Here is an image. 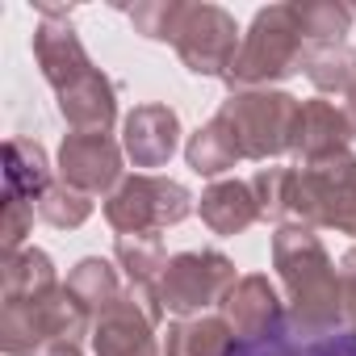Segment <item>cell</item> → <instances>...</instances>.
I'll use <instances>...</instances> for the list:
<instances>
[{
    "instance_id": "obj_1",
    "label": "cell",
    "mask_w": 356,
    "mask_h": 356,
    "mask_svg": "<svg viewBox=\"0 0 356 356\" xmlns=\"http://www.w3.org/2000/svg\"><path fill=\"white\" fill-rule=\"evenodd\" d=\"M273 268L285 285L289 314L306 327H343L339 268L310 227H277Z\"/></svg>"
},
{
    "instance_id": "obj_2",
    "label": "cell",
    "mask_w": 356,
    "mask_h": 356,
    "mask_svg": "<svg viewBox=\"0 0 356 356\" xmlns=\"http://www.w3.org/2000/svg\"><path fill=\"white\" fill-rule=\"evenodd\" d=\"M306 38L298 26L293 5H268L252 17L243 47L235 55V67L227 76L231 92H252V88H273L298 72H306Z\"/></svg>"
},
{
    "instance_id": "obj_3",
    "label": "cell",
    "mask_w": 356,
    "mask_h": 356,
    "mask_svg": "<svg viewBox=\"0 0 356 356\" xmlns=\"http://www.w3.org/2000/svg\"><path fill=\"white\" fill-rule=\"evenodd\" d=\"M92 335V314L67 285L38 298H17L0 306V348L5 356H47L59 343H80Z\"/></svg>"
},
{
    "instance_id": "obj_4",
    "label": "cell",
    "mask_w": 356,
    "mask_h": 356,
    "mask_svg": "<svg viewBox=\"0 0 356 356\" xmlns=\"http://www.w3.org/2000/svg\"><path fill=\"white\" fill-rule=\"evenodd\" d=\"M289 227H310V231L323 227V231L356 235V155L352 151L310 168H293Z\"/></svg>"
},
{
    "instance_id": "obj_5",
    "label": "cell",
    "mask_w": 356,
    "mask_h": 356,
    "mask_svg": "<svg viewBox=\"0 0 356 356\" xmlns=\"http://www.w3.org/2000/svg\"><path fill=\"white\" fill-rule=\"evenodd\" d=\"M298 113H302V101L281 88L231 92L218 105V118L231 126L243 159H277V155L293 151Z\"/></svg>"
},
{
    "instance_id": "obj_6",
    "label": "cell",
    "mask_w": 356,
    "mask_h": 356,
    "mask_svg": "<svg viewBox=\"0 0 356 356\" xmlns=\"http://www.w3.org/2000/svg\"><path fill=\"white\" fill-rule=\"evenodd\" d=\"M193 214V193L181 181L134 172L105 197V222L118 235H159Z\"/></svg>"
},
{
    "instance_id": "obj_7",
    "label": "cell",
    "mask_w": 356,
    "mask_h": 356,
    "mask_svg": "<svg viewBox=\"0 0 356 356\" xmlns=\"http://www.w3.org/2000/svg\"><path fill=\"white\" fill-rule=\"evenodd\" d=\"M235 264L231 256L214 252V248H197V252H176L159 277V302L163 314L176 318H197L210 314L214 306L227 302V293L235 289Z\"/></svg>"
},
{
    "instance_id": "obj_8",
    "label": "cell",
    "mask_w": 356,
    "mask_h": 356,
    "mask_svg": "<svg viewBox=\"0 0 356 356\" xmlns=\"http://www.w3.org/2000/svg\"><path fill=\"white\" fill-rule=\"evenodd\" d=\"M172 47H176L181 63H185L193 76L227 80L231 67H235V55H239L243 38H239L235 17H231L222 5H189Z\"/></svg>"
},
{
    "instance_id": "obj_9",
    "label": "cell",
    "mask_w": 356,
    "mask_h": 356,
    "mask_svg": "<svg viewBox=\"0 0 356 356\" xmlns=\"http://www.w3.org/2000/svg\"><path fill=\"white\" fill-rule=\"evenodd\" d=\"M126 147L113 134H67L59 147V181L84 197H109L122 176Z\"/></svg>"
},
{
    "instance_id": "obj_10",
    "label": "cell",
    "mask_w": 356,
    "mask_h": 356,
    "mask_svg": "<svg viewBox=\"0 0 356 356\" xmlns=\"http://www.w3.org/2000/svg\"><path fill=\"white\" fill-rule=\"evenodd\" d=\"M231 356H356L352 327H306L289 310L256 339H235Z\"/></svg>"
},
{
    "instance_id": "obj_11",
    "label": "cell",
    "mask_w": 356,
    "mask_h": 356,
    "mask_svg": "<svg viewBox=\"0 0 356 356\" xmlns=\"http://www.w3.org/2000/svg\"><path fill=\"white\" fill-rule=\"evenodd\" d=\"M34 59H38L47 84L55 88V97H63V92L88 84V80L101 72V67L88 59V51H84V42H80L72 17H42V26L34 30Z\"/></svg>"
},
{
    "instance_id": "obj_12",
    "label": "cell",
    "mask_w": 356,
    "mask_h": 356,
    "mask_svg": "<svg viewBox=\"0 0 356 356\" xmlns=\"http://www.w3.org/2000/svg\"><path fill=\"white\" fill-rule=\"evenodd\" d=\"M155 318L134 302L130 285L118 306H109L101 318H92V352L97 356H163V343L155 339Z\"/></svg>"
},
{
    "instance_id": "obj_13",
    "label": "cell",
    "mask_w": 356,
    "mask_h": 356,
    "mask_svg": "<svg viewBox=\"0 0 356 356\" xmlns=\"http://www.w3.org/2000/svg\"><path fill=\"white\" fill-rule=\"evenodd\" d=\"M122 147L134 168H163L181 147V118L172 105H134L122 122Z\"/></svg>"
},
{
    "instance_id": "obj_14",
    "label": "cell",
    "mask_w": 356,
    "mask_h": 356,
    "mask_svg": "<svg viewBox=\"0 0 356 356\" xmlns=\"http://www.w3.org/2000/svg\"><path fill=\"white\" fill-rule=\"evenodd\" d=\"M352 138V126L343 118V109L335 101H323V97H310L302 101V113H298V134H293V155H298V168H310V163H323V159H335L348 151Z\"/></svg>"
},
{
    "instance_id": "obj_15",
    "label": "cell",
    "mask_w": 356,
    "mask_h": 356,
    "mask_svg": "<svg viewBox=\"0 0 356 356\" xmlns=\"http://www.w3.org/2000/svg\"><path fill=\"white\" fill-rule=\"evenodd\" d=\"M222 318L231 323L235 339H256V335H264L268 327H277L285 318V306H281V298H277V289L264 273H248L227 293Z\"/></svg>"
},
{
    "instance_id": "obj_16",
    "label": "cell",
    "mask_w": 356,
    "mask_h": 356,
    "mask_svg": "<svg viewBox=\"0 0 356 356\" xmlns=\"http://www.w3.org/2000/svg\"><path fill=\"white\" fill-rule=\"evenodd\" d=\"M197 214H202V222H206L214 235L231 239V235H243L248 227L260 222V202H256L252 181H214V185L202 193Z\"/></svg>"
},
{
    "instance_id": "obj_17",
    "label": "cell",
    "mask_w": 356,
    "mask_h": 356,
    "mask_svg": "<svg viewBox=\"0 0 356 356\" xmlns=\"http://www.w3.org/2000/svg\"><path fill=\"white\" fill-rule=\"evenodd\" d=\"M235 331L222 314L176 318L163 335V356H231Z\"/></svg>"
},
{
    "instance_id": "obj_18",
    "label": "cell",
    "mask_w": 356,
    "mask_h": 356,
    "mask_svg": "<svg viewBox=\"0 0 356 356\" xmlns=\"http://www.w3.org/2000/svg\"><path fill=\"white\" fill-rule=\"evenodd\" d=\"M51 185L55 181H51V163H47L42 143L38 138H9L5 143V193L38 206Z\"/></svg>"
},
{
    "instance_id": "obj_19",
    "label": "cell",
    "mask_w": 356,
    "mask_h": 356,
    "mask_svg": "<svg viewBox=\"0 0 356 356\" xmlns=\"http://www.w3.org/2000/svg\"><path fill=\"white\" fill-rule=\"evenodd\" d=\"M67 289L80 298V306H84L92 318H101L109 306H118V302L126 298V285H122L118 264H109V260H101V256H84V260L67 273Z\"/></svg>"
},
{
    "instance_id": "obj_20",
    "label": "cell",
    "mask_w": 356,
    "mask_h": 356,
    "mask_svg": "<svg viewBox=\"0 0 356 356\" xmlns=\"http://www.w3.org/2000/svg\"><path fill=\"white\" fill-rule=\"evenodd\" d=\"M185 159H189V168H193L197 176H222V172H231V168L243 159V151H239L231 126L214 113L206 126H197V130L189 134Z\"/></svg>"
},
{
    "instance_id": "obj_21",
    "label": "cell",
    "mask_w": 356,
    "mask_h": 356,
    "mask_svg": "<svg viewBox=\"0 0 356 356\" xmlns=\"http://www.w3.org/2000/svg\"><path fill=\"white\" fill-rule=\"evenodd\" d=\"M0 277H5V293H0V302L38 298V293H51L59 285L55 260L42 248H22L17 256H5V260H0Z\"/></svg>"
},
{
    "instance_id": "obj_22",
    "label": "cell",
    "mask_w": 356,
    "mask_h": 356,
    "mask_svg": "<svg viewBox=\"0 0 356 356\" xmlns=\"http://www.w3.org/2000/svg\"><path fill=\"white\" fill-rule=\"evenodd\" d=\"M113 256L118 268L126 273V285H147V289H159V277L172 260L163 252V235H118Z\"/></svg>"
},
{
    "instance_id": "obj_23",
    "label": "cell",
    "mask_w": 356,
    "mask_h": 356,
    "mask_svg": "<svg viewBox=\"0 0 356 356\" xmlns=\"http://www.w3.org/2000/svg\"><path fill=\"white\" fill-rule=\"evenodd\" d=\"M293 13H298L306 47H343L356 22V9L335 5V0H302V5H293Z\"/></svg>"
},
{
    "instance_id": "obj_24",
    "label": "cell",
    "mask_w": 356,
    "mask_h": 356,
    "mask_svg": "<svg viewBox=\"0 0 356 356\" xmlns=\"http://www.w3.org/2000/svg\"><path fill=\"white\" fill-rule=\"evenodd\" d=\"M306 80L318 92H335L343 97L348 88H356V51L343 47H310L306 55Z\"/></svg>"
},
{
    "instance_id": "obj_25",
    "label": "cell",
    "mask_w": 356,
    "mask_h": 356,
    "mask_svg": "<svg viewBox=\"0 0 356 356\" xmlns=\"http://www.w3.org/2000/svg\"><path fill=\"white\" fill-rule=\"evenodd\" d=\"M185 0H138V5H130V22L143 38L151 42H176V30H181L185 22Z\"/></svg>"
},
{
    "instance_id": "obj_26",
    "label": "cell",
    "mask_w": 356,
    "mask_h": 356,
    "mask_svg": "<svg viewBox=\"0 0 356 356\" xmlns=\"http://www.w3.org/2000/svg\"><path fill=\"white\" fill-rule=\"evenodd\" d=\"M34 210H38V218H42L47 227H55V231H76V227L88 222V214H92V197H84V193L67 189L63 181H55V185L42 193V202H38Z\"/></svg>"
},
{
    "instance_id": "obj_27",
    "label": "cell",
    "mask_w": 356,
    "mask_h": 356,
    "mask_svg": "<svg viewBox=\"0 0 356 356\" xmlns=\"http://www.w3.org/2000/svg\"><path fill=\"white\" fill-rule=\"evenodd\" d=\"M289 181H293V168L289 163H273V168H260L252 176V189H256L264 222L289 227Z\"/></svg>"
},
{
    "instance_id": "obj_28",
    "label": "cell",
    "mask_w": 356,
    "mask_h": 356,
    "mask_svg": "<svg viewBox=\"0 0 356 356\" xmlns=\"http://www.w3.org/2000/svg\"><path fill=\"white\" fill-rule=\"evenodd\" d=\"M34 214H38V210H34L26 197L5 193V206H0V256H17V252H22V239L30 235Z\"/></svg>"
},
{
    "instance_id": "obj_29",
    "label": "cell",
    "mask_w": 356,
    "mask_h": 356,
    "mask_svg": "<svg viewBox=\"0 0 356 356\" xmlns=\"http://www.w3.org/2000/svg\"><path fill=\"white\" fill-rule=\"evenodd\" d=\"M339 293H343V327L356 331V248L339 256Z\"/></svg>"
},
{
    "instance_id": "obj_30",
    "label": "cell",
    "mask_w": 356,
    "mask_h": 356,
    "mask_svg": "<svg viewBox=\"0 0 356 356\" xmlns=\"http://www.w3.org/2000/svg\"><path fill=\"white\" fill-rule=\"evenodd\" d=\"M339 109H343V118H348V126H352V138H356V88H348V92L339 97Z\"/></svg>"
},
{
    "instance_id": "obj_31",
    "label": "cell",
    "mask_w": 356,
    "mask_h": 356,
    "mask_svg": "<svg viewBox=\"0 0 356 356\" xmlns=\"http://www.w3.org/2000/svg\"><path fill=\"white\" fill-rule=\"evenodd\" d=\"M47 356H84V352H80V343H59V348H51Z\"/></svg>"
}]
</instances>
